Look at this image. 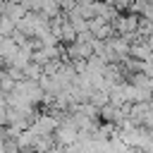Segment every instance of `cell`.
I'll return each instance as SVG.
<instances>
[{
    "label": "cell",
    "mask_w": 153,
    "mask_h": 153,
    "mask_svg": "<svg viewBox=\"0 0 153 153\" xmlns=\"http://www.w3.org/2000/svg\"><path fill=\"white\" fill-rule=\"evenodd\" d=\"M129 57L141 60V62H153V48L148 45L146 38H139L136 43H131V53H129Z\"/></svg>",
    "instance_id": "cell-2"
},
{
    "label": "cell",
    "mask_w": 153,
    "mask_h": 153,
    "mask_svg": "<svg viewBox=\"0 0 153 153\" xmlns=\"http://www.w3.org/2000/svg\"><path fill=\"white\" fill-rule=\"evenodd\" d=\"M2 67H7V65H5V57H0V69H2Z\"/></svg>",
    "instance_id": "cell-12"
},
{
    "label": "cell",
    "mask_w": 153,
    "mask_h": 153,
    "mask_svg": "<svg viewBox=\"0 0 153 153\" xmlns=\"http://www.w3.org/2000/svg\"><path fill=\"white\" fill-rule=\"evenodd\" d=\"M96 0H76V5H93Z\"/></svg>",
    "instance_id": "cell-11"
},
{
    "label": "cell",
    "mask_w": 153,
    "mask_h": 153,
    "mask_svg": "<svg viewBox=\"0 0 153 153\" xmlns=\"http://www.w3.org/2000/svg\"><path fill=\"white\" fill-rule=\"evenodd\" d=\"M41 76H43V67L36 65V62H31L24 69V79H29V81H41Z\"/></svg>",
    "instance_id": "cell-5"
},
{
    "label": "cell",
    "mask_w": 153,
    "mask_h": 153,
    "mask_svg": "<svg viewBox=\"0 0 153 153\" xmlns=\"http://www.w3.org/2000/svg\"><path fill=\"white\" fill-rule=\"evenodd\" d=\"M148 2H151V5H153V0H148Z\"/></svg>",
    "instance_id": "cell-15"
},
{
    "label": "cell",
    "mask_w": 153,
    "mask_h": 153,
    "mask_svg": "<svg viewBox=\"0 0 153 153\" xmlns=\"http://www.w3.org/2000/svg\"><path fill=\"white\" fill-rule=\"evenodd\" d=\"M0 153H5V151H2V148H0Z\"/></svg>",
    "instance_id": "cell-14"
},
{
    "label": "cell",
    "mask_w": 153,
    "mask_h": 153,
    "mask_svg": "<svg viewBox=\"0 0 153 153\" xmlns=\"http://www.w3.org/2000/svg\"><path fill=\"white\" fill-rule=\"evenodd\" d=\"M17 31V24L10 17H0V36H12Z\"/></svg>",
    "instance_id": "cell-7"
},
{
    "label": "cell",
    "mask_w": 153,
    "mask_h": 153,
    "mask_svg": "<svg viewBox=\"0 0 153 153\" xmlns=\"http://www.w3.org/2000/svg\"><path fill=\"white\" fill-rule=\"evenodd\" d=\"M79 141V129H76V124H74V120L69 117V112L65 115V120L60 122V127H57V131H55V143L57 146H62V148H69V146H74Z\"/></svg>",
    "instance_id": "cell-1"
},
{
    "label": "cell",
    "mask_w": 153,
    "mask_h": 153,
    "mask_svg": "<svg viewBox=\"0 0 153 153\" xmlns=\"http://www.w3.org/2000/svg\"><path fill=\"white\" fill-rule=\"evenodd\" d=\"M100 2H105V5H115V0H100Z\"/></svg>",
    "instance_id": "cell-13"
},
{
    "label": "cell",
    "mask_w": 153,
    "mask_h": 153,
    "mask_svg": "<svg viewBox=\"0 0 153 153\" xmlns=\"http://www.w3.org/2000/svg\"><path fill=\"white\" fill-rule=\"evenodd\" d=\"M2 17H10L14 24L19 22V19H24L26 17V7L24 5H19L17 0H7V7H5V14Z\"/></svg>",
    "instance_id": "cell-3"
},
{
    "label": "cell",
    "mask_w": 153,
    "mask_h": 153,
    "mask_svg": "<svg viewBox=\"0 0 153 153\" xmlns=\"http://www.w3.org/2000/svg\"><path fill=\"white\" fill-rule=\"evenodd\" d=\"M41 14H45L48 19H55V17L62 14V7H60L57 0H43V5H41Z\"/></svg>",
    "instance_id": "cell-4"
},
{
    "label": "cell",
    "mask_w": 153,
    "mask_h": 153,
    "mask_svg": "<svg viewBox=\"0 0 153 153\" xmlns=\"http://www.w3.org/2000/svg\"><path fill=\"white\" fill-rule=\"evenodd\" d=\"M67 153H84V148L74 143V146H69V148H67Z\"/></svg>",
    "instance_id": "cell-9"
},
{
    "label": "cell",
    "mask_w": 153,
    "mask_h": 153,
    "mask_svg": "<svg viewBox=\"0 0 153 153\" xmlns=\"http://www.w3.org/2000/svg\"><path fill=\"white\" fill-rule=\"evenodd\" d=\"M88 103H91V105H96V108L100 110V108H105V105L110 103V93H105V91H93Z\"/></svg>",
    "instance_id": "cell-6"
},
{
    "label": "cell",
    "mask_w": 153,
    "mask_h": 153,
    "mask_svg": "<svg viewBox=\"0 0 153 153\" xmlns=\"http://www.w3.org/2000/svg\"><path fill=\"white\" fill-rule=\"evenodd\" d=\"M5 7H7V0H0V17L5 14Z\"/></svg>",
    "instance_id": "cell-10"
},
{
    "label": "cell",
    "mask_w": 153,
    "mask_h": 153,
    "mask_svg": "<svg viewBox=\"0 0 153 153\" xmlns=\"http://www.w3.org/2000/svg\"><path fill=\"white\" fill-rule=\"evenodd\" d=\"M60 2V7H62V12H69L74 5H76V0H57Z\"/></svg>",
    "instance_id": "cell-8"
}]
</instances>
